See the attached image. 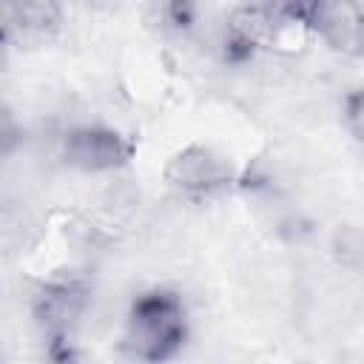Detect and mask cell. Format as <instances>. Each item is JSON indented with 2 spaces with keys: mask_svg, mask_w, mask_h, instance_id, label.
Instances as JSON below:
<instances>
[{
  "mask_svg": "<svg viewBox=\"0 0 364 364\" xmlns=\"http://www.w3.org/2000/svg\"><path fill=\"white\" fill-rule=\"evenodd\" d=\"M188 338V310L179 293L154 287L139 293L125 316V350L139 361H168Z\"/></svg>",
  "mask_w": 364,
  "mask_h": 364,
  "instance_id": "cell-1",
  "label": "cell"
},
{
  "mask_svg": "<svg viewBox=\"0 0 364 364\" xmlns=\"http://www.w3.org/2000/svg\"><path fill=\"white\" fill-rule=\"evenodd\" d=\"M162 176L176 196L188 199V202H208L233 188L236 168L219 151L193 142V145L179 148L165 162Z\"/></svg>",
  "mask_w": 364,
  "mask_h": 364,
  "instance_id": "cell-2",
  "label": "cell"
},
{
  "mask_svg": "<svg viewBox=\"0 0 364 364\" xmlns=\"http://www.w3.org/2000/svg\"><path fill=\"white\" fill-rule=\"evenodd\" d=\"M88 301H91L88 279L68 270V273H54L37 287L31 299V313L51 341H68L77 324L82 321Z\"/></svg>",
  "mask_w": 364,
  "mask_h": 364,
  "instance_id": "cell-3",
  "label": "cell"
},
{
  "mask_svg": "<svg viewBox=\"0 0 364 364\" xmlns=\"http://www.w3.org/2000/svg\"><path fill=\"white\" fill-rule=\"evenodd\" d=\"M134 139L100 122H82L63 134L60 156L68 168L82 173H108L134 159Z\"/></svg>",
  "mask_w": 364,
  "mask_h": 364,
  "instance_id": "cell-4",
  "label": "cell"
},
{
  "mask_svg": "<svg viewBox=\"0 0 364 364\" xmlns=\"http://www.w3.org/2000/svg\"><path fill=\"white\" fill-rule=\"evenodd\" d=\"M282 20L267 3H242L230 11L225 26V57L233 63L250 60L256 51L270 48L282 31Z\"/></svg>",
  "mask_w": 364,
  "mask_h": 364,
  "instance_id": "cell-5",
  "label": "cell"
},
{
  "mask_svg": "<svg viewBox=\"0 0 364 364\" xmlns=\"http://www.w3.org/2000/svg\"><path fill=\"white\" fill-rule=\"evenodd\" d=\"M0 23L9 37L43 43L63 28L60 0H0Z\"/></svg>",
  "mask_w": 364,
  "mask_h": 364,
  "instance_id": "cell-6",
  "label": "cell"
},
{
  "mask_svg": "<svg viewBox=\"0 0 364 364\" xmlns=\"http://www.w3.org/2000/svg\"><path fill=\"white\" fill-rule=\"evenodd\" d=\"M313 31L321 34L324 43L333 46L336 51L355 57L361 51V37H364L361 3L358 0H321Z\"/></svg>",
  "mask_w": 364,
  "mask_h": 364,
  "instance_id": "cell-7",
  "label": "cell"
},
{
  "mask_svg": "<svg viewBox=\"0 0 364 364\" xmlns=\"http://www.w3.org/2000/svg\"><path fill=\"white\" fill-rule=\"evenodd\" d=\"M276 17L282 23H293V26H304V28H313L316 26V17H318V9H321V0H264Z\"/></svg>",
  "mask_w": 364,
  "mask_h": 364,
  "instance_id": "cell-8",
  "label": "cell"
},
{
  "mask_svg": "<svg viewBox=\"0 0 364 364\" xmlns=\"http://www.w3.org/2000/svg\"><path fill=\"white\" fill-rule=\"evenodd\" d=\"M156 14L165 28L188 31L196 20V0H156Z\"/></svg>",
  "mask_w": 364,
  "mask_h": 364,
  "instance_id": "cell-9",
  "label": "cell"
},
{
  "mask_svg": "<svg viewBox=\"0 0 364 364\" xmlns=\"http://www.w3.org/2000/svg\"><path fill=\"white\" fill-rule=\"evenodd\" d=\"M23 142V125L17 119V114L0 102V159H9Z\"/></svg>",
  "mask_w": 364,
  "mask_h": 364,
  "instance_id": "cell-10",
  "label": "cell"
},
{
  "mask_svg": "<svg viewBox=\"0 0 364 364\" xmlns=\"http://www.w3.org/2000/svg\"><path fill=\"white\" fill-rule=\"evenodd\" d=\"M9 31H6V26L0 23V74H3V65H6V51H9Z\"/></svg>",
  "mask_w": 364,
  "mask_h": 364,
  "instance_id": "cell-11",
  "label": "cell"
},
{
  "mask_svg": "<svg viewBox=\"0 0 364 364\" xmlns=\"http://www.w3.org/2000/svg\"><path fill=\"white\" fill-rule=\"evenodd\" d=\"M82 3H88V6H100V3H108V0H82Z\"/></svg>",
  "mask_w": 364,
  "mask_h": 364,
  "instance_id": "cell-12",
  "label": "cell"
}]
</instances>
